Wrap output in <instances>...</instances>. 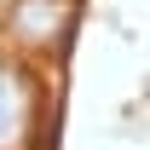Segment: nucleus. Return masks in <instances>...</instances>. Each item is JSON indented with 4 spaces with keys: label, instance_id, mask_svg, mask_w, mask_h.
Wrapping results in <instances>:
<instances>
[{
    "label": "nucleus",
    "instance_id": "obj_2",
    "mask_svg": "<svg viewBox=\"0 0 150 150\" xmlns=\"http://www.w3.org/2000/svg\"><path fill=\"white\" fill-rule=\"evenodd\" d=\"M29 133V87L12 64H0V150H12Z\"/></svg>",
    "mask_w": 150,
    "mask_h": 150
},
{
    "label": "nucleus",
    "instance_id": "obj_1",
    "mask_svg": "<svg viewBox=\"0 0 150 150\" xmlns=\"http://www.w3.org/2000/svg\"><path fill=\"white\" fill-rule=\"evenodd\" d=\"M12 29L29 46H46V40H58L69 29V0H18L12 6Z\"/></svg>",
    "mask_w": 150,
    "mask_h": 150
}]
</instances>
